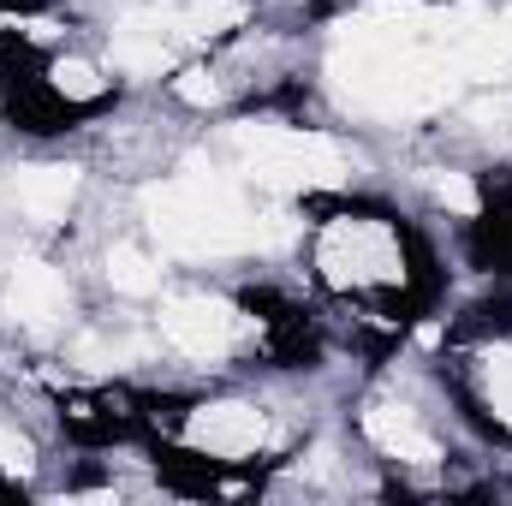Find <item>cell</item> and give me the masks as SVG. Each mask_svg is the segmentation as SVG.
<instances>
[{
  "label": "cell",
  "mask_w": 512,
  "mask_h": 506,
  "mask_svg": "<svg viewBox=\"0 0 512 506\" xmlns=\"http://www.w3.org/2000/svg\"><path fill=\"white\" fill-rule=\"evenodd\" d=\"M304 262H310V280L334 304H352L370 322L405 316L429 286V256L417 245V233L370 203H328L310 221Z\"/></svg>",
  "instance_id": "1"
},
{
  "label": "cell",
  "mask_w": 512,
  "mask_h": 506,
  "mask_svg": "<svg viewBox=\"0 0 512 506\" xmlns=\"http://www.w3.org/2000/svg\"><path fill=\"white\" fill-rule=\"evenodd\" d=\"M143 221L149 239L167 256H239L262 245V221L233 185V173H173L143 191Z\"/></svg>",
  "instance_id": "2"
},
{
  "label": "cell",
  "mask_w": 512,
  "mask_h": 506,
  "mask_svg": "<svg viewBox=\"0 0 512 506\" xmlns=\"http://www.w3.org/2000/svg\"><path fill=\"white\" fill-rule=\"evenodd\" d=\"M221 143L233 155V173L268 197H316V191H334L346 173V149L328 131L292 126V120H245V126H227Z\"/></svg>",
  "instance_id": "3"
},
{
  "label": "cell",
  "mask_w": 512,
  "mask_h": 506,
  "mask_svg": "<svg viewBox=\"0 0 512 506\" xmlns=\"http://www.w3.org/2000/svg\"><path fill=\"white\" fill-rule=\"evenodd\" d=\"M149 328L185 364H227L251 340H262V316H251V304H239L215 286H173V292L161 286Z\"/></svg>",
  "instance_id": "4"
},
{
  "label": "cell",
  "mask_w": 512,
  "mask_h": 506,
  "mask_svg": "<svg viewBox=\"0 0 512 506\" xmlns=\"http://www.w3.org/2000/svg\"><path fill=\"white\" fill-rule=\"evenodd\" d=\"M173 447L197 465H215V471H245L256 459H268L280 447V417L245 399V393H209V399H191L173 411L167 423Z\"/></svg>",
  "instance_id": "5"
},
{
  "label": "cell",
  "mask_w": 512,
  "mask_h": 506,
  "mask_svg": "<svg viewBox=\"0 0 512 506\" xmlns=\"http://www.w3.org/2000/svg\"><path fill=\"white\" fill-rule=\"evenodd\" d=\"M358 435H364V447L376 459H387V465H405V471H441L447 465L441 429L405 393H370L358 405Z\"/></svg>",
  "instance_id": "6"
},
{
  "label": "cell",
  "mask_w": 512,
  "mask_h": 506,
  "mask_svg": "<svg viewBox=\"0 0 512 506\" xmlns=\"http://www.w3.org/2000/svg\"><path fill=\"white\" fill-rule=\"evenodd\" d=\"M6 316L24 328V334H54L72 322V280L42 262V256H18L6 268Z\"/></svg>",
  "instance_id": "7"
},
{
  "label": "cell",
  "mask_w": 512,
  "mask_h": 506,
  "mask_svg": "<svg viewBox=\"0 0 512 506\" xmlns=\"http://www.w3.org/2000/svg\"><path fill=\"white\" fill-rule=\"evenodd\" d=\"M459 399L489 423V435L512 441V334H489L459 364Z\"/></svg>",
  "instance_id": "8"
},
{
  "label": "cell",
  "mask_w": 512,
  "mask_h": 506,
  "mask_svg": "<svg viewBox=\"0 0 512 506\" xmlns=\"http://www.w3.org/2000/svg\"><path fill=\"white\" fill-rule=\"evenodd\" d=\"M30 78H36V90H42L66 120H72V114H90V108H102V102L114 96V66L96 60V54H84V48L42 54V60L30 66Z\"/></svg>",
  "instance_id": "9"
},
{
  "label": "cell",
  "mask_w": 512,
  "mask_h": 506,
  "mask_svg": "<svg viewBox=\"0 0 512 506\" xmlns=\"http://www.w3.org/2000/svg\"><path fill=\"white\" fill-rule=\"evenodd\" d=\"M78 185L84 173L66 167V161H36V167H18L12 173V203L30 227H66L72 203H78Z\"/></svg>",
  "instance_id": "10"
},
{
  "label": "cell",
  "mask_w": 512,
  "mask_h": 506,
  "mask_svg": "<svg viewBox=\"0 0 512 506\" xmlns=\"http://www.w3.org/2000/svg\"><path fill=\"white\" fill-rule=\"evenodd\" d=\"M161 256L149 251V245H137V239H114L108 251H102V280L120 292V298H155L161 292Z\"/></svg>",
  "instance_id": "11"
}]
</instances>
